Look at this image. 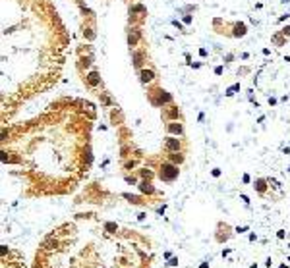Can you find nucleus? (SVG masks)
Returning <instances> with one entry per match:
<instances>
[{"label":"nucleus","mask_w":290,"mask_h":268,"mask_svg":"<svg viewBox=\"0 0 290 268\" xmlns=\"http://www.w3.org/2000/svg\"><path fill=\"white\" fill-rule=\"evenodd\" d=\"M178 174H180V170H178V166H176L174 162H162L160 172H159V178L162 181H174L176 178H178Z\"/></svg>","instance_id":"nucleus-1"},{"label":"nucleus","mask_w":290,"mask_h":268,"mask_svg":"<svg viewBox=\"0 0 290 268\" xmlns=\"http://www.w3.org/2000/svg\"><path fill=\"white\" fill-rule=\"evenodd\" d=\"M164 149H166L168 152H178V151H180V139H178V137H166V141H164Z\"/></svg>","instance_id":"nucleus-2"},{"label":"nucleus","mask_w":290,"mask_h":268,"mask_svg":"<svg viewBox=\"0 0 290 268\" xmlns=\"http://www.w3.org/2000/svg\"><path fill=\"white\" fill-rule=\"evenodd\" d=\"M164 127H166L168 133H174V135H182V133H184V129H182V123H178V122H168Z\"/></svg>","instance_id":"nucleus-3"},{"label":"nucleus","mask_w":290,"mask_h":268,"mask_svg":"<svg viewBox=\"0 0 290 268\" xmlns=\"http://www.w3.org/2000/svg\"><path fill=\"white\" fill-rule=\"evenodd\" d=\"M139 79H141V83H151L155 79V72L153 70H141L139 72Z\"/></svg>","instance_id":"nucleus-4"},{"label":"nucleus","mask_w":290,"mask_h":268,"mask_svg":"<svg viewBox=\"0 0 290 268\" xmlns=\"http://www.w3.org/2000/svg\"><path fill=\"white\" fill-rule=\"evenodd\" d=\"M254 187H255V191H259V193H265L267 191V179H255L254 181Z\"/></svg>","instance_id":"nucleus-5"},{"label":"nucleus","mask_w":290,"mask_h":268,"mask_svg":"<svg viewBox=\"0 0 290 268\" xmlns=\"http://www.w3.org/2000/svg\"><path fill=\"white\" fill-rule=\"evenodd\" d=\"M87 81H89V85L97 87V85L101 83V77H99V73H97V72H91L89 75H87Z\"/></svg>","instance_id":"nucleus-6"},{"label":"nucleus","mask_w":290,"mask_h":268,"mask_svg":"<svg viewBox=\"0 0 290 268\" xmlns=\"http://www.w3.org/2000/svg\"><path fill=\"white\" fill-rule=\"evenodd\" d=\"M232 35H234V37H244V35H246V25H244V23H236Z\"/></svg>","instance_id":"nucleus-7"},{"label":"nucleus","mask_w":290,"mask_h":268,"mask_svg":"<svg viewBox=\"0 0 290 268\" xmlns=\"http://www.w3.org/2000/svg\"><path fill=\"white\" fill-rule=\"evenodd\" d=\"M139 189H141L143 193H149V195H153V193H155V187H153L149 181H141V183H139Z\"/></svg>","instance_id":"nucleus-8"},{"label":"nucleus","mask_w":290,"mask_h":268,"mask_svg":"<svg viewBox=\"0 0 290 268\" xmlns=\"http://www.w3.org/2000/svg\"><path fill=\"white\" fill-rule=\"evenodd\" d=\"M170 162H174V164H182V162H184V156H182L180 152H170Z\"/></svg>","instance_id":"nucleus-9"},{"label":"nucleus","mask_w":290,"mask_h":268,"mask_svg":"<svg viewBox=\"0 0 290 268\" xmlns=\"http://www.w3.org/2000/svg\"><path fill=\"white\" fill-rule=\"evenodd\" d=\"M104 230L112 233V232H116V230H118V226H116V224H112V222H106V224H104Z\"/></svg>","instance_id":"nucleus-10"},{"label":"nucleus","mask_w":290,"mask_h":268,"mask_svg":"<svg viewBox=\"0 0 290 268\" xmlns=\"http://www.w3.org/2000/svg\"><path fill=\"white\" fill-rule=\"evenodd\" d=\"M238 89H240V85H232V87L226 91V96H232V94H234V91H238Z\"/></svg>","instance_id":"nucleus-11"},{"label":"nucleus","mask_w":290,"mask_h":268,"mask_svg":"<svg viewBox=\"0 0 290 268\" xmlns=\"http://www.w3.org/2000/svg\"><path fill=\"white\" fill-rule=\"evenodd\" d=\"M141 176H143V178H147V179H149V178H153V174L149 172V170H141Z\"/></svg>","instance_id":"nucleus-12"},{"label":"nucleus","mask_w":290,"mask_h":268,"mask_svg":"<svg viewBox=\"0 0 290 268\" xmlns=\"http://www.w3.org/2000/svg\"><path fill=\"white\" fill-rule=\"evenodd\" d=\"M276 237H278V239H284V237H286V232H284V230H278V232H276Z\"/></svg>","instance_id":"nucleus-13"},{"label":"nucleus","mask_w":290,"mask_h":268,"mask_svg":"<svg viewBox=\"0 0 290 268\" xmlns=\"http://www.w3.org/2000/svg\"><path fill=\"white\" fill-rule=\"evenodd\" d=\"M234 232H238V233H244V232H248V226H242V228L238 226V228H236Z\"/></svg>","instance_id":"nucleus-14"},{"label":"nucleus","mask_w":290,"mask_h":268,"mask_svg":"<svg viewBox=\"0 0 290 268\" xmlns=\"http://www.w3.org/2000/svg\"><path fill=\"white\" fill-rule=\"evenodd\" d=\"M178 264V259H170V261L166 262V266H176Z\"/></svg>","instance_id":"nucleus-15"},{"label":"nucleus","mask_w":290,"mask_h":268,"mask_svg":"<svg viewBox=\"0 0 290 268\" xmlns=\"http://www.w3.org/2000/svg\"><path fill=\"white\" fill-rule=\"evenodd\" d=\"M222 70H224V68H222V66H218V68H215V73H217V75H220V73H222Z\"/></svg>","instance_id":"nucleus-16"},{"label":"nucleus","mask_w":290,"mask_h":268,"mask_svg":"<svg viewBox=\"0 0 290 268\" xmlns=\"http://www.w3.org/2000/svg\"><path fill=\"white\" fill-rule=\"evenodd\" d=\"M211 174L215 176V178H218V176H220V170H218V168H215V170H213V172H211Z\"/></svg>","instance_id":"nucleus-17"},{"label":"nucleus","mask_w":290,"mask_h":268,"mask_svg":"<svg viewBox=\"0 0 290 268\" xmlns=\"http://www.w3.org/2000/svg\"><path fill=\"white\" fill-rule=\"evenodd\" d=\"M230 253H232V249H224V251H222V257H228Z\"/></svg>","instance_id":"nucleus-18"},{"label":"nucleus","mask_w":290,"mask_h":268,"mask_svg":"<svg viewBox=\"0 0 290 268\" xmlns=\"http://www.w3.org/2000/svg\"><path fill=\"white\" fill-rule=\"evenodd\" d=\"M145 216H147L145 212H139V214H138V220H145Z\"/></svg>","instance_id":"nucleus-19"},{"label":"nucleus","mask_w":290,"mask_h":268,"mask_svg":"<svg viewBox=\"0 0 290 268\" xmlns=\"http://www.w3.org/2000/svg\"><path fill=\"white\" fill-rule=\"evenodd\" d=\"M282 35H290V25H288V27H284V29H282Z\"/></svg>","instance_id":"nucleus-20"},{"label":"nucleus","mask_w":290,"mask_h":268,"mask_svg":"<svg viewBox=\"0 0 290 268\" xmlns=\"http://www.w3.org/2000/svg\"><path fill=\"white\" fill-rule=\"evenodd\" d=\"M255 239H257V235H255V233H250V241H252V243H254Z\"/></svg>","instance_id":"nucleus-21"},{"label":"nucleus","mask_w":290,"mask_h":268,"mask_svg":"<svg viewBox=\"0 0 290 268\" xmlns=\"http://www.w3.org/2000/svg\"><path fill=\"white\" fill-rule=\"evenodd\" d=\"M250 181H252V178H250V176L246 174V176H244V183H250Z\"/></svg>","instance_id":"nucleus-22"},{"label":"nucleus","mask_w":290,"mask_h":268,"mask_svg":"<svg viewBox=\"0 0 290 268\" xmlns=\"http://www.w3.org/2000/svg\"><path fill=\"white\" fill-rule=\"evenodd\" d=\"M199 268H209V262H201V264H199Z\"/></svg>","instance_id":"nucleus-23"},{"label":"nucleus","mask_w":290,"mask_h":268,"mask_svg":"<svg viewBox=\"0 0 290 268\" xmlns=\"http://www.w3.org/2000/svg\"><path fill=\"white\" fill-rule=\"evenodd\" d=\"M278 268H288V264H280V266H278Z\"/></svg>","instance_id":"nucleus-24"},{"label":"nucleus","mask_w":290,"mask_h":268,"mask_svg":"<svg viewBox=\"0 0 290 268\" xmlns=\"http://www.w3.org/2000/svg\"><path fill=\"white\" fill-rule=\"evenodd\" d=\"M288 261H290V257H288Z\"/></svg>","instance_id":"nucleus-25"}]
</instances>
